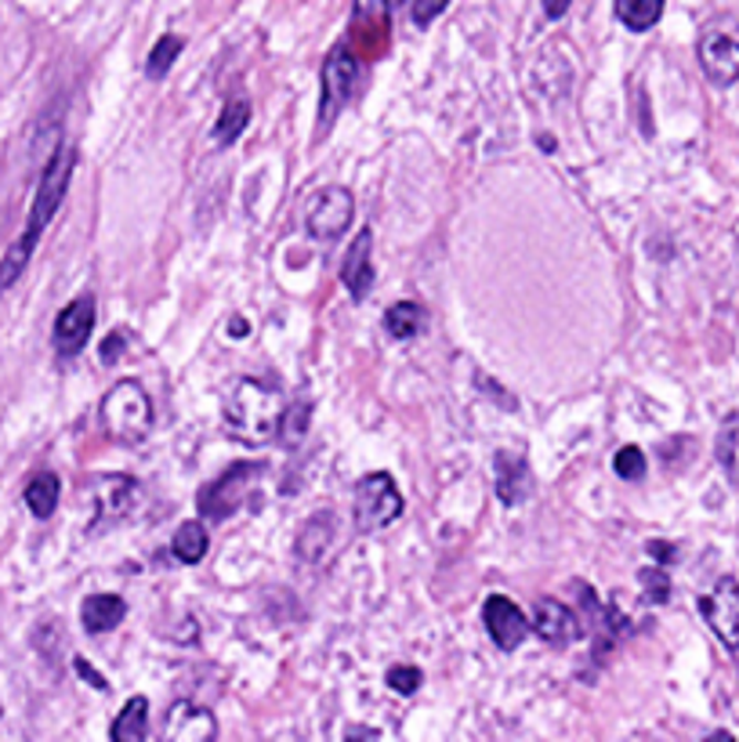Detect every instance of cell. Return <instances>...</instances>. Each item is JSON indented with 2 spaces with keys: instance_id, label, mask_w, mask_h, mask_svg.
<instances>
[{
  "instance_id": "obj_1",
  "label": "cell",
  "mask_w": 739,
  "mask_h": 742,
  "mask_svg": "<svg viewBox=\"0 0 739 742\" xmlns=\"http://www.w3.org/2000/svg\"><path fill=\"white\" fill-rule=\"evenodd\" d=\"M73 167H76V149L73 146H62L47 160L41 181H36V197H33V206H30V221H25L22 236L8 246L4 262H0V286H11L22 276V268L30 265V257L36 251V243H41L44 229L51 225V218L59 214L62 200H66L70 181H73Z\"/></svg>"
},
{
  "instance_id": "obj_2",
  "label": "cell",
  "mask_w": 739,
  "mask_h": 742,
  "mask_svg": "<svg viewBox=\"0 0 739 742\" xmlns=\"http://www.w3.org/2000/svg\"><path fill=\"white\" fill-rule=\"evenodd\" d=\"M283 413H287V406H283L279 388L254 381V377H240L222 402L225 432L236 442H243V446H265V442L276 438Z\"/></svg>"
},
{
  "instance_id": "obj_3",
  "label": "cell",
  "mask_w": 739,
  "mask_h": 742,
  "mask_svg": "<svg viewBox=\"0 0 739 742\" xmlns=\"http://www.w3.org/2000/svg\"><path fill=\"white\" fill-rule=\"evenodd\" d=\"M102 421L106 432L124 442V446H138L152 427V399L138 381H120L109 388V395L102 399Z\"/></svg>"
},
{
  "instance_id": "obj_4",
  "label": "cell",
  "mask_w": 739,
  "mask_h": 742,
  "mask_svg": "<svg viewBox=\"0 0 739 742\" xmlns=\"http://www.w3.org/2000/svg\"><path fill=\"white\" fill-rule=\"evenodd\" d=\"M352 515L359 532H378L392 526L403 515V492H399L395 478L388 471H370L356 481L352 492Z\"/></svg>"
},
{
  "instance_id": "obj_5",
  "label": "cell",
  "mask_w": 739,
  "mask_h": 742,
  "mask_svg": "<svg viewBox=\"0 0 739 742\" xmlns=\"http://www.w3.org/2000/svg\"><path fill=\"white\" fill-rule=\"evenodd\" d=\"M362 81V62L348 47L330 51L327 66H323V98H319V131L327 135L334 116L352 102L356 87Z\"/></svg>"
},
{
  "instance_id": "obj_6",
  "label": "cell",
  "mask_w": 739,
  "mask_h": 742,
  "mask_svg": "<svg viewBox=\"0 0 739 742\" xmlns=\"http://www.w3.org/2000/svg\"><path fill=\"white\" fill-rule=\"evenodd\" d=\"M352 218H356V200L345 186H323L319 192L308 197L305 229L313 240H323V243L341 240L348 225H352Z\"/></svg>"
},
{
  "instance_id": "obj_7",
  "label": "cell",
  "mask_w": 739,
  "mask_h": 742,
  "mask_svg": "<svg viewBox=\"0 0 739 742\" xmlns=\"http://www.w3.org/2000/svg\"><path fill=\"white\" fill-rule=\"evenodd\" d=\"M262 471H265L262 464H232L225 475H218L211 486L200 492V515L211 518V522L229 518L246 500V492H251V486Z\"/></svg>"
},
{
  "instance_id": "obj_8",
  "label": "cell",
  "mask_w": 739,
  "mask_h": 742,
  "mask_svg": "<svg viewBox=\"0 0 739 742\" xmlns=\"http://www.w3.org/2000/svg\"><path fill=\"white\" fill-rule=\"evenodd\" d=\"M699 612H704L707 627L718 634V642L736 653L739 648V583L732 576H721L715 591L699 597Z\"/></svg>"
},
{
  "instance_id": "obj_9",
  "label": "cell",
  "mask_w": 739,
  "mask_h": 742,
  "mask_svg": "<svg viewBox=\"0 0 739 742\" xmlns=\"http://www.w3.org/2000/svg\"><path fill=\"white\" fill-rule=\"evenodd\" d=\"M214 739H218V718L207 707H200V702L178 699L163 713L160 742H214Z\"/></svg>"
},
{
  "instance_id": "obj_10",
  "label": "cell",
  "mask_w": 739,
  "mask_h": 742,
  "mask_svg": "<svg viewBox=\"0 0 739 742\" xmlns=\"http://www.w3.org/2000/svg\"><path fill=\"white\" fill-rule=\"evenodd\" d=\"M91 330H95V297L84 294L70 301L55 316V330H51V344H55L59 356H81L84 344L91 341Z\"/></svg>"
},
{
  "instance_id": "obj_11",
  "label": "cell",
  "mask_w": 739,
  "mask_h": 742,
  "mask_svg": "<svg viewBox=\"0 0 739 742\" xmlns=\"http://www.w3.org/2000/svg\"><path fill=\"white\" fill-rule=\"evenodd\" d=\"M483 623H486L493 645H497L500 653H515V648L522 645L526 634H529V616L511 602V597H504V594H489L486 597Z\"/></svg>"
},
{
  "instance_id": "obj_12",
  "label": "cell",
  "mask_w": 739,
  "mask_h": 742,
  "mask_svg": "<svg viewBox=\"0 0 739 742\" xmlns=\"http://www.w3.org/2000/svg\"><path fill=\"white\" fill-rule=\"evenodd\" d=\"M529 630H537L540 642L548 645H569L583 634L577 608H569L559 597H540L534 605V616H529Z\"/></svg>"
},
{
  "instance_id": "obj_13",
  "label": "cell",
  "mask_w": 739,
  "mask_h": 742,
  "mask_svg": "<svg viewBox=\"0 0 739 742\" xmlns=\"http://www.w3.org/2000/svg\"><path fill=\"white\" fill-rule=\"evenodd\" d=\"M135 504H138V481L135 478H127V475L98 478V486H95V529L120 522V518H127L135 511Z\"/></svg>"
},
{
  "instance_id": "obj_14",
  "label": "cell",
  "mask_w": 739,
  "mask_h": 742,
  "mask_svg": "<svg viewBox=\"0 0 739 742\" xmlns=\"http://www.w3.org/2000/svg\"><path fill=\"white\" fill-rule=\"evenodd\" d=\"M699 66L710 76V84L729 87L739 81V41L725 33H710L699 41Z\"/></svg>"
},
{
  "instance_id": "obj_15",
  "label": "cell",
  "mask_w": 739,
  "mask_h": 742,
  "mask_svg": "<svg viewBox=\"0 0 739 742\" xmlns=\"http://www.w3.org/2000/svg\"><path fill=\"white\" fill-rule=\"evenodd\" d=\"M341 283L356 301H362V297L370 294V286H373V232L370 229H359V236L345 251Z\"/></svg>"
},
{
  "instance_id": "obj_16",
  "label": "cell",
  "mask_w": 739,
  "mask_h": 742,
  "mask_svg": "<svg viewBox=\"0 0 739 742\" xmlns=\"http://www.w3.org/2000/svg\"><path fill=\"white\" fill-rule=\"evenodd\" d=\"M127 616V602L120 594H91L81 605V623L87 634H109L124 623Z\"/></svg>"
},
{
  "instance_id": "obj_17",
  "label": "cell",
  "mask_w": 739,
  "mask_h": 742,
  "mask_svg": "<svg viewBox=\"0 0 739 742\" xmlns=\"http://www.w3.org/2000/svg\"><path fill=\"white\" fill-rule=\"evenodd\" d=\"M146 735H149V699L131 696L124 702V710L113 718L109 739L113 742H146Z\"/></svg>"
},
{
  "instance_id": "obj_18",
  "label": "cell",
  "mask_w": 739,
  "mask_h": 742,
  "mask_svg": "<svg viewBox=\"0 0 739 742\" xmlns=\"http://www.w3.org/2000/svg\"><path fill=\"white\" fill-rule=\"evenodd\" d=\"M529 486H534V478H529V467L522 457H511V453H500L497 457V492L504 504H522L529 497Z\"/></svg>"
},
{
  "instance_id": "obj_19",
  "label": "cell",
  "mask_w": 739,
  "mask_h": 742,
  "mask_svg": "<svg viewBox=\"0 0 739 742\" xmlns=\"http://www.w3.org/2000/svg\"><path fill=\"white\" fill-rule=\"evenodd\" d=\"M424 327H427V311L418 301H399L384 311V330L388 337H395V341H410V337H418Z\"/></svg>"
},
{
  "instance_id": "obj_20",
  "label": "cell",
  "mask_w": 739,
  "mask_h": 742,
  "mask_svg": "<svg viewBox=\"0 0 739 742\" xmlns=\"http://www.w3.org/2000/svg\"><path fill=\"white\" fill-rule=\"evenodd\" d=\"M207 547H211V537H207L203 522H181L175 529V540H171V551L181 565H200L207 558Z\"/></svg>"
},
{
  "instance_id": "obj_21",
  "label": "cell",
  "mask_w": 739,
  "mask_h": 742,
  "mask_svg": "<svg viewBox=\"0 0 739 742\" xmlns=\"http://www.w3.org/2000/svg\"><path fill=\"white\" fill-rule=\"evenodd\" d=\"M59 492H62V481L55 471H41L36 478H30V486H25V507H30V515H36V518L55 515Z\"/></svg>"
},
{
  "instance_id": "obj_22",
  "label": "cell",
  "mask_w": 739,
  "mask_h": 742,
  "mask_svg": "<svg viewBox=\"0 0 739 742\" xmlns=\"http://www.w3.org/2000/svg\"><path fill=\"white\" fill-rule=\"evenodd\" d=\"M616 19L627 25L631 33H645L653 30L664 15V0H616Z\"/></svg>"
},
{
  "instance_id": "obj_23",
  "label": "cell",
  "mask_w": 739,
  "mask_h": 742,
  "mask_svg": "<svg viewBox=\"0 0 739 742\" xmlns=\"http://www.w3.org/2000/svg\"><path fill=\"white\" fill-rule=\"evenodd\" d=\"M334 515H316L308 518L302 526V537H297V554L305 558V562H319L323 558V547L334 540Z\"/></svg>"
},
{
  "instance_id": "obj_24",
  "label": "cell",
  "mask_w": 739,
  "mask_h": 742,
  "mask_svg": "<svg viewBox=\"0 0 739 742\" xmlns=\"http://www.w3.org/2000/svg\"><path fill=\"white\" fill-rule=\"evenodd\" d=\"M246 124H251V102H246V98L225 102V109H222V116H218V124H214V146H232V141L243 135Z\"/></svg>"
},
{
  "instance_id": "obj_25",
  "label": "cell",
  "mask_w": 739,
  "mask_h": 742,
  "mask_svg": "<svg viewBox=\"0 0 739 742\" xmlns=\"http://www.w3.org/2000/svg\"><path fill=\"white\" fill-rule=\"evenodd\" d=\"M181 47H186V41H181L178 33H167L157 41V47L149 51V62H146V73L152 76V81H163L167 73H171V66L178 62Z\"/></svg>"
},
{
  "instance_id": "obj_26",
  "label": "cell",
  "mask_w": 739,
  "mask_h": 742,
  "mask_svg": "<svg viewBox=\"0 0 739 742\" xmlns=\"http://www.w3.org/2000/svg\"><path fill=\"white\" fill-rule=\"evenodd\" d=\"M305 427H308V402H294V406L283 413L279 435H283L287 446H297V442L305 438Z\"/></svg>"
},
{
  "instance_id": "obj_27",
  "label": "cell",
  "mask_w": 739,
  "mask_h": 742,
  "mask_svg": "<svg viewBox=\"0 0 739 742\" xmlns=\"http://www.w3.org/2000/svg\"><path fill=\"white\" fill-rule=\"evenodd\" d=\"M384 681H388V688L392 692H399V696H413L421 688V681H424V674L418 670V667H410V662H399V667H392L384 674Z\"/></svg>"
},
{
  "instance_id": "obj_28",
  "label": "cell",
  "mask_w": 739,
  "mask_h": 742,
  "mask_svg": "<svg viewBox=\"0 0 739 742\" xmlns=\"http://www.w3.org/2000/svg\"><path fill=\"white\" fill-rule=\"evenodd\" d=\"M613 471L624 481H638L645 475V453L638 446H624L613 457Z\"/></svg>"
},
{
  "instance_id": "obj_29",
  "label": "cell",
  "mask_w": 739,
  "mask_h": 742,
  "mask_svg": "<svg viewBox=\"0 0 739 742\" xmlns=\"http://www.w3.org/2000/svg\"><path fill=\"white\" fill-rule=\"evenodd\" d=\"M638 583H642V594H645V602L650 605H664L667 597H671V580H667V572H659V569H642L638 572Z\"/></svg>"
},
{
  "instance_id": "obj_30",
  "label": "cell",
  "mask_w": 739,
  "mask_h": 742,
  "mask_svg": "<svg viewBox=\"0 0 739 742\" xmlns=\"http://www.w3.org/2000/svg\"><path fill=\"white\" fill-rule=\"evenodd\" d=\"M446 8H450L446 0H413V4H410V15H413V22L421 25V30H427V25H432L439 15H443Z\"/></svg>"
},
{
  "instance_id": "obj_31",
  "label": "cell",
  "mask_w": 739,
  "mask_h": 742,
  "mask_svg": "<svg viewBox=\"0 0 739 742\" xmlns=\"http://www.w3.org/2000/svg\"><path fill=\"white\" fill-rule=\"evenodd\" d=\"M120 348H124V333L106 337V341H102V362H106V367H113V362L120 359Z\"/></svg>"
},
{
  "instance_id": "obj_32",
  "label": "cell",
  "mask_w": 739,
  "mask_h": 742,
  "mask_svg": "<svg viewBox=\"0 0 739 742\" xmlns=\"http://www.w3.org/2000/svg\"><path fill=\"white\" fill-rule=\"evenodd\" d=\"M76 674H81L84 681H91L95 688H102V692H106V688H109V685H106V677H98V674H95V667H91L87 659H76Z\"/></svg>"
},
{
  "instance_id": "obj_33",
  "label": "cell",
  "mask_w": 739,
  "mask_h": 742,
  "mask_svg": "<svg viewBox=\"0 0 739 742\" xmlns=\"http://www.w3.org/2000/svg\"><path fill=\"white\" fill-rule=\"evenodd\" d=\"M345 742H378V732H367V728H352V732H348V739Z\"/></svg>"
},
{
  "instance_id": "obj_34",
  "label": "cell",
  "mask_w": 739,
  "mask_h": 742,
  "mask_svg": "<svg viewBox=\"0 0 739 742\" xmlns=\"http://www.w3.org/2000/svg\"><path fill=\"white\" fill-rule=\"evenodd\" d=\"M543 8H548V19H562L569 4H566V0H548Z\"/></svg>"
},
{
  "instance_id": "obj_35",
  "label": "cell",
  "mask_w": 739,
  "mask_h": 742,
  "mask_svg": "<svg viewBox=\"0 0 739 742\" xmlns=\"http://www.w3.org/2000/svg\"><path fill=\"white\" fill-rule=\"evenodd\" d=\"M650 554H664V558H659V562H671L674 547H671V543H656V540H653V543H650Z\"/></svg>"
},
{
  "instance_id": "obj_36",
  "label": "cell",
  "mask_w": 739,
  "mask_h": 742,
  "mask_svg": "<svg viewBox=\"0 0 739 742\" xmlns=\"http://www.w3.org/2000/svg\"><path fill=\"white\" fill-rule=\"evenodd\" d=\"M704 742H736V739H732V732H715V735H707Z\"/></svg>"
},
{
  "instance_id": "obj_37",
  "label": "cell",
  "mask_w": 739,
  "mask_h": 742,
  "mask_svg": "<svg viewBox=\"0 0 739 742\" xmlns=\"http://www.w3.org/2000/svg\"><path fill=\"white\" fill-rule=\"evenodd\" d=\"M243 333H246V322L236 319V322H232V337H243Z\"/></svg>"
}]
</instances>
